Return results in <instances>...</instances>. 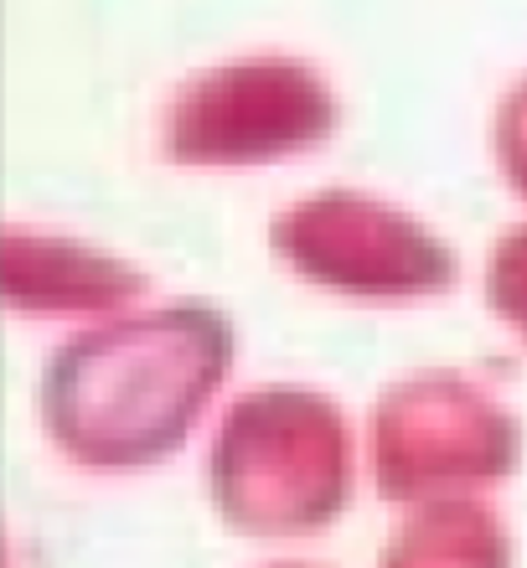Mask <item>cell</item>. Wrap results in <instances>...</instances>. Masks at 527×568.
<instances>
[{"label":"cell","instance_id":"6da1fadb","mask_svg":"<svg viewBox=\"0 0 527 568\" xmlns=\"http://www.w3.org/2000/svg\"><path fill=\"white\" fill-rule=\"evenodd\" d=\"M233 321L171 300L68 336L42 373V424L68 460L140 470L171 460L233 367Z\"/></svg>","mask_w":527,"mask_h":568},{"label":"cell","instance_id":"7a4b0ae2","mask_svg":"<svg viewBox=\"0 0 527 568\" xmlns=\"http://www.w3.org/2000/svg\"><path fill=\"white\" fill-rule=\"evenodd\" d=\"M212 507L249 538H305L352 501V429L316 388H254L212 439Z\"/></svg>","mask_w":527,"mask_h":568},{"label":"cell","instance_id":"3957f363","mask_svg":"<svg viewBox=\"0 0 527 568\" xmlns=\"http://www.w3.org/2000/svg\"><path fill=\"white\" fill-rule=\"evenodd\" d=\"M523 465V419L482 377L429 367L383 388L373 408V480L383 501H450Z\"/></svg>","mask_w":527,"mask_h":568},{"label":"cell","instance_id":"277c9868","mask_svg":"<svg viewBox=\"0 0 527 568\" xmlns=\"http://www.w3.org/2000/svg\"><path fill=\"white\" fill-rule=\"evenodd\" d=\"M342 109L316 68L295 58H249L186 78L166 109V161L270 165L332 140Z\"/></svg>","mask_w":527,"mask_h":568},{"label":"cell","instance_id":"5b68a950","mask_svg":"<svg viewBox=\"0 0 527 568\" xmlns=\"http://www.w3.org/2000/svg\"><path fill=\"white\" fill-rule=\"evenodd\" d=\"M274 254L311 284L357 300H419L455 284V254L435 227L362 192H316L270 223Z\"/></svg>","mask_w":527,"mask_h":568},{"label":"cell","instance_id":"8992f818","mask_svg":"<svg viewBox=\"0 0 527 568\" xmlns=\"http://www.w3.org/2000/svg\"><path fill=\"white\" fill-rule=\"evenodd\" d=\"M145 274L114 254H99L89 243L37 233V227H6V305L37 315H89L135 305L145 295Z\"/></svg>","mask_w":527,"mask_h":568},{"label":"cell","instance_id":"52a82bcc","mask_svg":"<svg viewBox=\"0 0 527 568\" xmlns=\"http://www.w3.org/2000/svg\"><path fill=\"white\" fill-rule=\"evenodd\" d=\"M377 568H513V532L486 501L450 496L414 511Z\"/></svg>","mask_w":527,"mask_h":568},{"label":"cell","instance_id":"ba28073f","mask_svg":"<svg viewBox=\"0 0 527 568\" xmlns=\"http://www.w3.org/2000/svg\"><path fill=\"white\" fill-rule=\"evenodd\" d=\"M486 300L517 342H527V223L501 233L497 254H491V274H486Z\"/></svg>","mask_w":527,"mask_h":568},{"label":"cell","instance_id":"9c48e42d","mask_svg":"<svg viewBox=\"0 0 527 568\" xmlns=\"http://www.w3.org/2000/svg\"><path fill=\"white\" fill-rule=\"evenodd\" d=\"M497 161H501V176L527 196V78L497 109Z\"/></svg>","mask_w":527,"mask_h":568},{"label":"cell","instance_id":"30bf717a","mask_svg":"<svg viewBox=\"0 0 527 568\" xmlns=\"http://www.w3.org/2000/svg\"><path fill=\"white\" fill-rule=\"evenodd\" d=\"M274 568H311V564H274Z\"/></svg>","mask_w":527,"mask_h":568}]
</instances>
